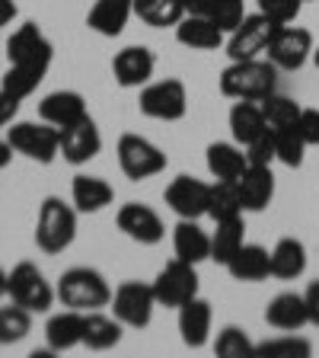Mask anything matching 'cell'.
I'll list each match as a JSON object with an SVG mask.
<instances>
[{"label":"cell","mask_w":319,"mask_h":358,"mask_svg":"<svg viewBox=\"0 0 319 358\" xmlns=\"http://www.w3.org/2000/svg\"><path fill=\"white\" fill-rule=\"evenodd\" d=\"M278 67L268 58H249V61H230L221 74V93L227 99H265L275 93Z\"/></svg>","instance_id":"1"},{"label":"cell","mask_w":319,"mask_h":358,"mask_svg":"<svg viewBox=\"0 0 319 358\" xmlns=\"http://www.w3.org/2000/svg\"><path fill=\"white\" fill-rule=\"evenodd\" d=\"M54 294L64 307H74V310H99V307H109L112 301V288L105 282V275L99 268L89 266H74L61 272L58 285H54Z\"/></svg>","instance_id":"2"},{"label":"cell","mask_w":319,"mask_h":358,"mask_svg":"<svg viewBox=\"0 0 319 358\" xmlns=\"http://www.w3.org/2000/svg\"><path fill=\"white\" fill-rule=\"evenodd\" d=\"M77 215L74 201L67 205L58 195H48V199L38 205V221H36V246L42 253L54 256L64 253L67 246L74 243L77 237Z\"/></svg>","instance_id":"3"},{"label":"cell","mask_w":319,"mask_h":358,"mask_svg":"<svg viewBox=\"0 0 319 358\" xmlns=\"http://www.w3.org/2000/svg\"><path fill=\"white\" fill-rule=\"evenodd\" d=\"M7 298L32 313H45L52 310L58 294H54L52 282L45 278V272L36 262H16L7 272Z\"/></svg>","instance_id":"4"},{"label":"cell","mask_w":319,"mask_h":358,"mask_svg":"<svg viewBox=\"0 0 319 358\" xmlns=\"http://www.w3.org/2000/svg\"><path fill=\"white\" fill-rule=\"evenodd\" d=\"M7 141L13 144L16 154L42 166L54 164L61 157V128L48 125V122H13L7 128Z\"/></svg>","instance_id":"5"},{"label":"cell","mask_w":319,"mask_h":358,"mask_svg":"<svg viewBox=\"0 0 319 358\" xmlns=\"http://www.w3.org/2000/svg\"><path fill=\"white\" fill-rule=\"evenodd\" d=\"M138 109L141 115L154 122H179L186 119L188 112V90L179 77H166V80H156L141 87V99H138Z\"/></svg>","instance_id":"6"},{"label":"cell","mask_w":319,"mask_h":358,"mask_svg":"<svg viewBox=\"0 0 319 358\" xmlns=\"http://www.w3.org/2000/svg\"><path fill=\"white\" fill-rule=\"evenodd\" d=\"M112 317L121 320V327H131V329H144L150 327L154 320V310L156 304V294H154V285H144V282H121L119 288L112 291Z\"/></svg>","instance_id":"7"},{"label":"cell","mask_w":319,"mask_h":358,"mask_svg":"<svg viewBox=\"0 0 319 358\" xmlns=\"http://www.w3.org/2000/svg\"><path fill=\"white\" fill-rule=\"evenodd\" d=\"M119 166L131 182L150 179L166 170V154L144 134H121L119 138Z\"/></svg>","instance_id":"8"},{"label":"cell","mask_w":319,"mask_h":358,"mask_svg":"<svg viewBox=\"0 0 319 358\" xmlns=\"http://www.w3.org/2000/svg\"><path fill=\"white\" fill-rule=\"evenodd\" d=\"M313 32L304 29V26H278V32L268 42L265 58L278 67V71H300L306 61L313 58Z\"/></svg>","instance_id":"9"},{"label":"cell","mask_w":319,"mask_h":358,"mask_svg":"<svg viewBox=\"0 0 319 358\" xmlns=\"http://www.w3.org/2000/svg\"><path fill=\"white\" fill-rule=\"evenodd\" d=\"M154 294L160 307H182L186 301H192L198 294V272H195L192 262L172 259L166 262L154 278Z\"/></svg>","instance_id":"10"},{"label":"cell","mask_w":319,"mask_h":358,"mask_svg":"<svg viewBox=\"0 0 319 358\" xmlns=\"http://www.w3.org/2000/svg\"><path fill=\"white\" fill-rule=\"evenodd\" d=\"M278 32V22H272L268 16L253 13L239 22L237 29L227 38V55L230 61H249V58H262L268 52V42Z\"/></svg>","instance_id":"11"},{"label":"cell","mask_w":319,"mask_h":358,"mask_svg":"<svg viewBox=\"0 0 319 358\" xmlns=\"http://www.w3.org/2000/svg\"><path fill=\"white\" fill-rule=\"evenodd\" d=\"M7 58L10 64H22V67H38L48 74L54 58L52 42L45 38V32L38 29L36 22H22L20 29L7 38Z\"/></svg>","instance_id":"12"},{"label":"cell","mask_w":319,"mask_h":358,"mask_svg":"<svg viewBox=\"0 0 319 358\" xmlns=\"http://www.w3.org/2000/svg\"><path fill=\"white\" fill-rule=\"evenodd\" d=\"M115 224H119V231L128 240H134L141 246H156L166 237L163 217L156 215L150 205H141V201H125L119 208V215H115Z\"/></svg>","instance_id":"13"},{"label":"cell","mask_w":319,"mask_h":358,"mask_svg":"<svg viewBox=\"0 0 319 358\" xmlns=\"http://www.w3.org/2000/svg\"><path fill=\"white\" fill-rule=\"evenodd\" d=\"M208 195H211V182L205 179H195V176H176L166 186L163 201L170 205V211L176 217H198L208 215Z\"/></svg>","instance_id":"14"},{"label":"cell","mask_w":319,"mask_h":358,"mask_svg":"<svg viewBox=\"0 0 319 358\" xmlns=\"http://www.w3.org/2000/svg\"><path fill=\"white\" fill-rule=\"evenodd\" d=\"M156 71V58L150 48L144 45H128L121 48L115 58H112V74H115V83L125 90H141L150 83Z\"/></svg>","instance_id":"15"},{"label":"cell","mask_w":319,"mask_h":358,"mask_svg":"<svg viewBox=\"0 0 319 358\" xmlns=\"http://www.w3.org/2000/svg\"><path fill=\"white\" fill-rule=\"evenodd\" d=\"M99 150H103V134L89 115L71 128H61V157L71 166L89 164L93 157H99Z\"/></svg>","instance_id":"16"},{"label":"cell","mask_w":319,"mask_h":358,"mask_svg":"<svg viewBox=\"0 0 319 358\" xmlns=\"http://www.w3.org/2000/svg\"><path fill=\"white\" fill-rule=\"evenodd\" d=\"M87 99L77 90H54L38 103V119L54 128H71L80 119H87Z\"/></svg>","instance_id":"17"},{"label":"cell","mask_w":319,"mask_h":358,"mask_svg":"<svg viewBox=\"0 0 319 358\" xmlns=\"http://www.w3.org/2000/svg\"><path fill=\"white\" fill-rule=\"evenodd\" d=\"M265 323L278 333H297V329L310 327V313H306V301L297 291H281L268 301L265 307Z\"/></svg>","instance_id":"18"},{"label":"cell","mask_w":319,"mask_h":358,"mask_svg":"<svg viewBox=\"0 0 319 358\" xmlns=\"http://www.w3.org/2000/svg\"><path fill=\"white\" fill-rule=\"evenodd\" d=\"M211 323H214L211 304L205 298H198V294L179 307V336H182V343H186L188 349H201V345L208 343Z\"/></svg>","instance_id":"19"},{"label":"cell","mask_w":319,"mask_h":358,"mask_svg":"<svg viewBox=\"0 0 319 358\" xmlns=\"http://www.w3.org/2000/svg\"><path fill=\"white\" fill-rule=\"evenodd\" d=\"M237 189L243 199V211H265L275 199V173H272V166L249 164L243 176L237 179Z\"/></svg>","instance_id":"20"},{"label":"cell","mask_w":319,"mask_h":358,"mask_svg":"<svg viewBox=\"0 0 319 358\" xmlns=\"http://www.w3.org/2000/svg\"><path fill=\"white\" fill-rule=\"evenodd\" d=\"M223 268L230 272L233 282H265L272 275V250H265L259 243H243Z\"/></svg>","instance_id":"21"},{"label":"cell","mask_w":319,"mask_h":358,"mask_svg":"<svg viewBox=\"0 0 319 358\" xmlns=\"http://www.w3.org/2000/svg\"><path fill=\"white\" fill-rule=\"evenodd\" d=\"M172 250H176V259L198 266L211 259V234L192 217H179L176 231H172Z\"/></svg>","instance_id":"22"},{"label":"cell","mask_w":319,"mask_h":358,"mask_svg":"<svg viewBox=\"0 0 319 358\" xmlns=\"http://www.w3.org/2000/svg\"><path fill=\"white\" fill-rule=\"evenodd\" d=\"M131 16H134V0H96L87 16V26L103 38H115L125 32Z\"/></svg>","instance_id":"23"},{"label":"cell","mask_w":319,"mask_h":358,"mask_svg":"<svg viewBox=\"0 0 319 358\" xmlns=\"http://www.w3.org/2000/svg\"><path fill=\"white\" fill-rule=\"evenodd\" d=\"M176 38L179 45L195 48V52H214L223 45V32L217 29V22L211 16H198V13H186L176 22Z\"/></svg>","instance_id":"24"},{"label":"cell","mask_w":319,"mask_h":358,"mask_svg":"<svg viewBox=\"0 0 319 358\" xmlns=\"http://www.w3.org/2000/svg\"><path fill=\"white\" fill-rule=\"evenodd\" d=\"M45 343L52 352H67L74 345H83V310L67 307L61 313H52L45 323Z\"/></svg>","instance_id":"25"},{"label":"cell","mask_w":319,"mask_h":358,"mask_svg":"<svg viewBox=\"0 0 319 358\" xmlns=\"http://www.w3.org/2000/svg\"><path fill=\"white\" fill-rule=\"evenodd\" d=\"M112 199H115V189H112L103 176H87V173H80V176H74V182H71V201H74V208L80 211V215H96V211L109 208Z\"/></svg>","instance_id":"26"},{"label":"cell","mask_w":319,"mask_h":358,"mask_svg":"<svg viewBox=\"0 0 319 358\" xmlns=\"http://www.w3.org/2000/svg\"><path fill=\"white\" fill-rule=\"evenodd\" d=\"M268 131V122H265V112H262L259 99H237L230 109V134L237 144H253L255 138Z\"/></svg>","instance_id":"27"},{"label":"cell","mask_w":319,"mask_h":358,"mask_svg":"<svg viewBox=\"0 0 319 358\" xmlns=\"http://www.w3.org/2000/svg\"><path fill=\"white\" fill-rule=\"evenodd\" d=\"M306 272V246L297 237H281L272 246V275L281 282H294Z\"/></svg>","instance_id":"28"},{"label":"cell","mask_w":319,"mask_h":358,"mask_svg":"<svg viewBox=\"0 0 319 358\" xmlns=\"http://www.w3.org/2000/svg\"><path fill=\"white\" fill-rule=\"evenodd\" d=\"M249 166L246 148L237 141H214L208 144V173L214 179H239Z\"/></svg>","instance_id":"29"},{"label":"cell","mask_w":319,"mask_h":358,"mask_svg":"<svg viewBox=\"0 0 319 358\" xmlns=\"http://www.w3.org/2000/svg\"><path fill=\"white\" fill-rule=\"evenodd\" d=\"M121 320L109 317V313H99V310H87L83 313V345L87 349H96L105 352L112 345L121 343Z\"/></svg>","instance_id":"30"},{"label":"cell","mask_w":319,"mask_h":358,"mask_svg":"<svg viewBox=\"0 0 319 358\" xmlns=\"http://www.w3.org/2000/svg\"><path fill=\"white\" fill-rule=\"evenodd\" d=\"M246 243V224H243V215L239 217H227V221H217L214 234H211V259L217 266H227L233 259L239 246Z\"/></svg>","instance_id":"31"},{"label":"cell","mask_w":319,"mask_h":358,"mask_svg":"<svg viewBox=\"0 0 319 358\" xmlns=\"http://www.w3.org/2000/svg\"><path fill=\"white\" fill-rule=\"evenodd\" d=\"M186 13V0H134V16L154 29H166V26L176 29V22Z\"/></svg>","instance_id":"32"},{"label":"cell","mask_w":319,"mask_h":358,"mask_svg":"<svg viewBox=\"0 0 319 358\" xmlns=\"http://www.w3.org/2000/svg\"><path fill=\"white\" fill-rule=\"evenodd\" d=\"M243 215V199H239L237 179H217L211 182V195H208V217L211 221H227V217H239Z\"/></svg>","instance_id":"33"},{"label":"cell","mask_w":319,"mask_h":358,"mask_svg":"<svg viewBox=\"0 0 319 358\" xmlns=\"http://www.w3.org/2000/svg\"><path fill=\"white\" fill-rule=\"evenodd\" d=\"M275 134V157L278 164L284 166H304V157H306V148L310 144L304 141V134H300L297 122L294 125H284V128H272Z\"/></svg>","instance_id":"34"},{"label":"cell","mask_w":319,"mask_h":358,"mask_svg":"<svg viewBox=\"0 0 319 358\" xmlns=\"http://www.w3.org/2000/svg\"><path fill=\"white\" fill-rule=\"evenodd\" d=\"M32 333V310L13 304L0 307V345H16Z\"/></svg>","instance_id":"35"},{"label":"cell","mask_w":319,"mask_h":358,"mask_svg":"<svg viewBox=\"0 0 319 358\" xmlns=\"http://www.w3.org/2000/svg\"><path fill=\"white\" fill-rule=\"evenodd\" d=\"M42 80H45V71H38V67L10 64L7 74H3V83H0V90H7L10 96H16V99H26V96H32V93H36Z\"/></svg>","instance_id":"36"},{"label":"cell","mask_w":319,"mask_h":358,"mask_svg":"<svg viewBox=\"0 0 319 358\" xmlns=\"http://www.w3.org/2000/svg\"><path fill=\"white\" fill-rule=\"evenodd\" d=\"M262 103V112H265V122L268 128H284V125H294L300 119V109L304 106L294 103L290 96H281V93H268Z\"/></svg>","instance_id":"37"},{"label":"cell","mask_w":319,"mask_h":358,"mask_svg":"<svg viewBox=\"0 0 319 358\" xmlns=\"http://www.w3.org/2000/svg\"><path fill=\"white\" fill-rule=\"evenodd\" d=\"M214 352L221 358H243L249 352H255V343L249 339V333L239 327H223L217 333V343H214Z\"/></svg>","instance_id":"38"},{"label":"cell","mask_w":319,"mask_h":358,"mask_svg":"<svg viewBox=\"0 0 319 358\" xmlns=\"http://www.w3.org/2000/svg\"><path fill=\"white\" fill-rule=\"evenodd\" d=\"M255 352H265V355H297V358H306L313 352V345L306 339L294 333H284L278 339H265L262 345H255Z\"/></svg>","instance_id":"39"},{"label":"cell","mask_w":319,"mask_h":358,"mask_svg":"<svg viewBox=\"0 0 319 358\" xmlns=\"http://www.w3.org/2000/svg\"><path fill=\"white\" fill-rule=\"evenodd\" d=\"M211 20L217 22V29L223 32V36H230L233 29H237L239 22L246 20V10H243V0H217L214 7H211Z\"/></svg>","instance_id":"40"},{"label":"cell","mask_w":319,"mask_h":358,"mask_svg":"<svg viewBox=\"0 0 319 358\" xmlns=\"http://www.w3.org/2000/svg\"><path fill=\"white\" fill-rule=\"evenodd\" d=\"M300 7H304V0H259V13L278 22V26H288V22L297 20Z\"/></svg>","instance_id":"41"},{"label":"cell","mask_w":319,"mask_h":358,"mask_svg":"<svg viewBox=\"0 0 319 358\" xmlns=\"http://www.w3.org/2000/svg\"><path fill=\"white\" fill-rule=\"evenodd\" d=\"M246 160L255 166H272L278 160L275 157V134H272V128H268L262 138H255L253 144H246Z\"/></svg>","instance_id":"42"},{"label":"cell","mask_w":319,"mask_h":358,"mask_svg":"<svg viewBox=\"0 0 319 358\" xmlns=\"http://www.w3.org/2000/svg\"><path fill=\"white\" fill-rule=\"evenodd\" d=\"M297 128L310 148H319V109L304 106V109H300V119H297Z\"/></svg>","instance_id":"43"},{"label":"cell","mask_w":319,"mask_h":358,"mask_svg":"<svg viewBox=\"0 0 319 358\" xmlns=\"http://www.w3.org/2000/svg\"><path fill=\"white\" fill-rule=\"evenodd\" d=\"M20 103H22V99L10 96L7 90H0V128H7V125H13V119H16V112H20Z\"/></svg>","instance_id":"44"},{"label":"cell","mask_w":319,"mask_h":358,"mask_svg":"<svg viewBox=\"0 0 319 358\" xmlns=\"http://www.w3.org/2000/svg\"><path fill=\"white\" fill-rule=\"evenodd\" d=\"M306 313H310V327H319V282H310L304 291Z\"/></svg>","instance_id":"45"},{"label":"cell","mask_w":319,"mask_h":358,"mask_svg":"<svg viewBox=\"0 0 319 358\" xmlns=\"http://www.w3.org/2000/svg\"><path fill=\"white\" fill-rule=\"evenodd\" d=\"M214 3L217 0H186V10L188 13H198V16H208Z\"/></svg>","instance_id":"46"},{"label":"cell","mask_w":319,"mask_h":358,"mask_svg":"<svg viewBox=\"0 0 319 358\" xmlns=\"http://www.w3.org/2000/svg\"><path fill=\"white\" fill-rule=\"evenodd\" d=\"M13 16H16V3H13V0H0V26L13 22Z\"/></svg>","instance_id":"47"},{"label":"cell","mask_w":319,"mask_h":358,"mask_svg":"<svg viewBox=\"0 0 319 358\" xmlns=\"http://www.w3.org/2000/svg\"><path fill=\"white\" fill-rule=\"evenodd\" d=\"M13 154H16V150H13V144H10L7 138H3V141H0V170H7V166H10V160H13Z\"/></svg>","instance_id":"48"},{"label":"cell","mask_w":319,"mask_h":358,"mask_svg":"<svg viewBox=\"0 0 319 358\" xmlns=\"http://www.w3.org/2000/svg\"><path fill=\"white\" fill-rule=\"evenodd\" d=\"M7 298V272H3V268H0V301Z\"/></svg>","instance_id":"49"},{"label":"cell","mask_w":319,"mask_h":358,"mask_svg":"<svg viewBox=\"0 0 319 358\" xmlns=\"http://www.w3.org/2000/svg\"><path fill=\"white\" fill-rule=\"evenodd\" d=\"M313 61H316V67H319V45L313 48Z\"/></svg>","instance_id":"50"}]
</instances>
